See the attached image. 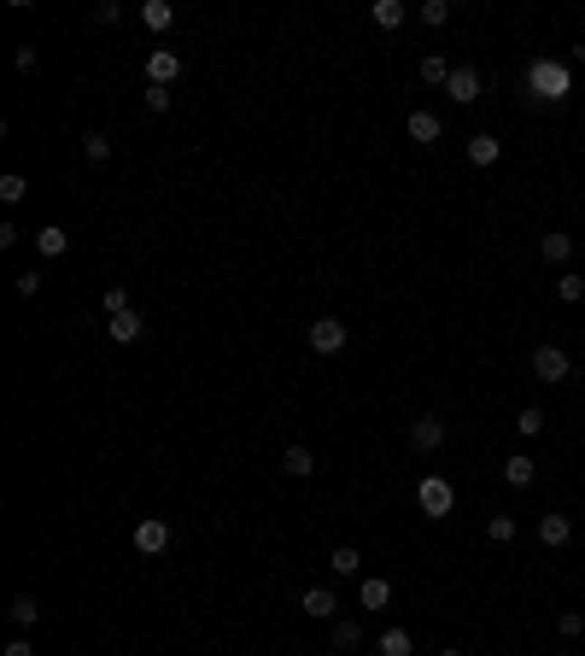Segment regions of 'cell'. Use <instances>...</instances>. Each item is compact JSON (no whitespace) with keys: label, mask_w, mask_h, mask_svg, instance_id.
I'll return each mask as SVG.
<instances>
[{"label":"cell","mask_w":585,"mask_h":656,"mask_svg":"<svg viewBox=\"0 0 585 656\" xmlns=\"http://www.w3.org/2000/svg\"><path fill=\"white\" fill-rule=\"evenodd\" d=\"M527 94H533V100L562 106L568 94H574V71H568L562 59H533V65H527Z\"/></svg>","instance_id":"obj_1"},{"label":"cell","mask_w":585,"mask_h":656,"mask_svg":"<svg viewBox=\"0 0 585 656\" xmlns=\"http://www.w3.org/2000/svg\"><path fill=\"white\" fill-rule=\"evenodd\" d=\"M305 340H310V352H316V357H334V352H345V340H352V328H345L340 317H316Z\"/></svg>","instance_id":"obj_2"},{"label":"cell","mask_w":585,"mask_h":656,"mask_svg":"<svg viewBox=\"0 0 585 656\" xmlns=\"http://www.w3.org/2000/svg\"><path fill=\"white\" fill-rule=\"evenodd\" d=\"M416 504H421V516H451V510H457V487H451L445 475H428V480L416 487Z\"/></svg>","instance_id":"obj_3"},{"label":"cell","mask_w":585,"mask_h":656,"mask_svg":"<svg viewBox=\"0 0 585 656\" xmlns=\"http://www.w3.org/2000/svg\"><path fill=\"white\" fill-rule=\"evenodd\" d=\"M129 539H135V551H141V556H158V551H170V539H176V534H170L165 516H141Z\"/></svg>","instance_id":"obj_4"},{"label":"cell","mask_w":585,"mask_h":656,"mask_svg":"<svg viewBox=\"0 0 585 656\" xmlns=\"http://www.w3.org/2000/svg\"><path fill=\"white\" fill-rule=\"evenodd\" d=\"M533 376L551 381V387L556 381H574V357H568L562 346H539V352H533Z\"/></svg>","instance_id":"obj_5"},{"label":"cell","mask_w":585,"mask_h":656,"mask_svg":"<svg viewBox=\"0 0 585 656\" xmlns=\"http://www.w3.org/2000/svg\"><path fill=\"white\" fill-rule=\"evenodd\" d=\"M146 82H153V89H176L182 82V53L153 47V53H146Z\"/></svg>","instance_id":"obj_6"},{"label":"cell","mask_w":585,"mask_h":656,"mask_svg":"<svg viewBox=\"0 0 585 656\" xmlns=\"http://www.w3.org/2000/svg\"><path fill=\"white\" fill-rule=\"evenodd\" d=\"M480 89H486V82H480V71H475V65H457V71H451V82H445V94H451L457 106H475V100H480Z\"/></svg>","instance_id":"obj_7"},{"label":"cell","mask_w":585,"mask_h":656,"mask_svg":"<svg viewBox=\"0 0 585 656\" xmlns=\"http://www.w3.org/2000/svg\"><path fill=\"white\" fill-rule=\"evenodd\" d=\"M410 445H416V452H439L445 445V423L439 416H416V423H410Z\"/></svg>","instance_id":"obj_8"},{"label":"cell","mask_w":585,"mask_h":656,"mask_svg":"<svg viewBox=\"0 0 585 656\" xmlns=\"http://www.w3.org/2000/svg\"><path fill=\"white\" fill-rule=\"evenodd\" d=\"M298 610L316 615V622H328V615H340V598H334V586H310L305 598H298Z\"/></svg>","instance_id":"obj_9"},{"label":"cell","mask_w":585,"mask_h":656,"mask_svg":"<svg viewBox=\"0 0 585 656\" xmlns=\"http://www.w3.org/2000/svg\"><path fill=\"white\" fill-rule=\"evenodd\" d=\"M439 135H445V123L433 111H410V141L416 147H439Z\"/></svg>","instance_id":"obj_10"},{"label":"cell","mask_w":585,"mask_h":656,"mask_svg":"<svg viewBox=\"0 0 585 656\" xmlns=\"http://www.w3.org/2000/svg\"><path fill=\"white\" fill-rule=\"evenodd\" d=\"M539 258L544 264H568V258H574V234H562V229L539 234Z\"/></svg>","instance_id":"obj_11"},{"label":"cell","mask_w":585,"mask_h":656,"mask_svg":"<svg viewBox=\"0 0 585 656\" xmlns=\"http://www.w3.org/2000/svg\"><path fill=\"white\" fill-rule=\"evenodd\" d=\"M539 539L551 551H562L568 539H574V516H539Z\"/></svg>","instance_id":"obj_12"},{"label":"cell","mask_w":585,"mask_h":656,"mask_svg":"<svg viewBox=\"0 0 585 656\" xmlns=\"http://www.w3.org/2000/svg\"><path fill=\"white\" fill-rule=\"evenodd\" d=\"M6 615H12V627H18V633H30V627L42 622V604H35V592H18V598L6 604Z\"/></svg>","instance_id":"obj_13"},{"label":"cell","mask_w":585,"mask_h":656,"mask_svg":"<svg viewBox=\"0 0 585 656\" xmlns=\"http://www.w3.org/2000/svg\"><path fill=\"white\" fill-rule=\"evenodd\" d=\"M106 334H111L118 346H135V340L146 334V323H141V311H123V317H111V323H106Z\"/></svg>","instance_id":"obj_14"},{"label":"cell","mask_w":585,"mask_h":656,"mask_svg":"<svg viewBox=\"0 0 585 656\" xmlns=\"http://www.w3.org/2000/svg\"><path fill=\"white\" fill-rule=\"evenodd\" d=\"M504 480H509V487H533V480H539V463H533L527 452L504 457Z\"/></svg>","instance_id":"obj_15"},{"label":"cell","mask_w":585,"mask_h":656,"mask_svg":"<svg viewBox=\"0 0 585 656\" xmlns=\"http://www.w3.org/2000/svg\"><path fill=\"white\" fill-rule=\"evenodd\" d=\"M281 469H288L293 480H310V475H316V457H310V445H288V452H281Z\"/></svg>","instance_id":"obj_16"},{"label":"cell","mask_w":585,"mask_h":656,"mask_svg":"<svg viewBox=\"0 0 585 656\" xmlns=\"http://www.w3.org/2000/svg\"><path fill=\"white\" fill-rule=\"evenodd\" d=\"M65 246H71V234L59 229V223H47V229H35V252H42V258H65Z\"/></svg>","instance_id":"obj_17"},{"label":"cell","mask_w":585,"mask_h":656,"mask_svg":"<svg viewBox=\"0 0 585 656\" xmlns=\"http://www.w3.org/2000/svg\"><path fill=\"white\" fill-rule=\"evenodd\" d=\"M357 598H363V610H387V604H392V580L369 575L363 586H357Z\"/></svg>","instance_id":"obj_18"},{"label":"cell","mask_w":585,"mask_h":656,"mask_svg":"<svg viewBox=\"0 0 585 656\" xmlns=\"http://www.w3.org/2000/svg\"><path fill=\"white\" fill-rule=\"evenodd\" d=\"M468 158L486 170V165H497V158H504V141H497V135H468Z\"/></svg>","instance_id":"obj_19"},{"label":"cell","mask_w":585,"mask_h":656,"mask_svg":"<svg viewBox=\"0 0 585 656\" xmlns=\"http://www.w3.org/2000/svg\"><path fill=\"white\" fill-rule=\"evenodd\" d=\"M369 18H375L381 30H398V24L410 18V6H404V0H375V6H369Z\"/></svg>","instance_id":"obj_20"},{"label":"cell","mask_w":585,"mask_h":656,"mask_svg":"<svg viewBox=\"0 0 585 656\" xmlns=\"http://www.w3.org/2000/svg\"><path fill=\"white\" fill-rule=\"evenodd\" d=\"M328 568H334V575H345V580H352V575H363V551H357V546H334Z\"/></svg>","instance_id":"obj_21"},{"label":"cell","mask_w":585,"mask_h":656,"mask_svg":"<svg viewBox=\"0 0 585 656\" xmlns=\"http://www.w3.org/2000/svg\"><path fill=\"white\" fill-rule=\"evenodd\" d=\"M141 24H146V30H170V24H176V6H170V0H146Z\"/></svg>","instance_id":"obj_22"},{"label":"cell","mask_w":585,"mask_h":656,"mask_svg":"<svg viewBox=\"0 0 585 656\" xmlns=\"http://www.w3.org/2000/svg\"><path fill=\"white\" fill-rule=\"evenodd\" d=\"M451 59H445V53H428V59H421V82H439V89H445V82H451Z\"/></svg>","instance_id":"obj_23"},{"label":"cell","mask_w":585,"mask_h":656,"mask_svg":"<svg viewBox=\"0 0 585 656\" xmlns=\"http://www.w3.org/2000/svg\"><path fill=\"white\" fill-rule=\"evenodd\" d=\"M515 434H521V440H539V434H544V411H539V404H527V411L515 416Z\"/></svg>","instance_id":"obj_24"},{"label":"cell","mask_w":585,"mask_h":656,"mask_svg":"<svg viewBox=\"0 0 585 656\" xmlns=\"http://www.w3.org/2000/svg\"><path fill=\"white\" fill-rule=\"evenodd\" d=\"M82 158H89V165H106V158H111V141L99 129H89V135H82Z\"/></svg>","instance_id":"obj_25"},{"label":"cell","mask_w":585,"mask_h":656,"mask_svg":"<svg viewBox=\"0 0 585 656\" xmlns=\"http://www.w3.org/2000/svg\"><path fill=\"white\" fill-rule=\"evenodd\" d=\"M556 293H562L568 305H580L585 299V276H580V270H562V276H556Z\"/></svg>","instance_id":"obj_26"},{"label":"cell","mask_w":585,"mask_h":656,"mask_svg":"<svg viewBox=\"0 0 585 656\" xmlns=\"http://www.w3.org/2000/svg\"><path fill=\"white\" fill-rule=\"evenodd\" d=\"M381 656H410V627H387L381 633Z\"/></svg>","instance_id":"obj_27"},{"label":"cell","mask_w":585,"mask_h":656,"mask_svg":"<svg viewBox=\"0 0 585 656\" xmlns=\"http://www.w3.org/2000/svg\"><path fill=\"white\" fill-rule=\"evenodd\" d=\"M334 645L357 651V645H363V622H334Z\"/></svg>","instance_id":"obj_28"},{"label":"cell","mask_w":585,"mask_h":656,"mask_svg":"<svg viewBox=\"0 0 585 656\" xmlns=\"http://www.w3.org/2000/svg\"><path fill=\"white\" fill-rule=\"evenodd\" d=\"M486 539H492V546H509V539H515V516H492V522H486Z\"/></svg>","instance_id":"obj_29"},{"label":"cell","mask_w":585,"mask_h":656,"mask_svg":"<svg viewBox=\"0 0 585 656\" xmlns=\"http://www.w3.org/2000/svg\"><path fill=\"white\" fill-rule=\"evenodd\" d=\"M421 24H433V30L451 24V0H421Z\"/></svg>","instance_id":"obj_30"},{"label":"cell","mask_w":585,"mask_h":656,"mask_svg":"<svg viewBox=\"0 0 585 656\" xmlns=\"http://www.w3.org/2000/svg\"><path fill=\"white\" fill-rule=\"evenodd\" d=\"M24 194H30V182H24L18 170H12V176H0V200H6V205H18Z\"/></svg>","instance_id":"obj_31"},{"label":"cell","mask_w":585,"mask_h":656,"mask_svg":"<svg viewBox=\"0 0 585 656\" xmlns=\"http://www.w3.org/2000/svg\"><path fill=\"white\" fill-rule=\"evenodd\" d=\"M556 633H562V639L585 633V610H562V615H556Z\"/></svg>","instance_id":"obj_32"},{"label":"cell","mask_w":585,"mask_h":656,"mask_svg":"<svg viewBox=\"0 0 585 656\" xmlns=\"http://www.w3.org/2000/svg\"><path fill=\"white\" fill-rule=\"evenodd\" d=\"M99 305H106V317H123V311H135V305H129V293H123V288H106V299H99Z\"/></svg>","instance_id":"obj_33"},{"label":"cell","mask_w":585,"mask_h":656,"mask_svg":"<svg viewBox=\"0 0 585 656\" xmlns=\"http://www.w3.org/2000/svg\"><path fill=\"white\" fill-rule=\"evenodd\" d=\"M170 100H176V89H153L146 82V111H170Z\"/></svg>","instance_id":"obj_34"},{"label":"cell","mask_w":585,"mask_h":656,"mask_svg":"<svg viewBox=\"0 0 585 656\" xmlns=\"http://www.w3.org/2000/svg\"><path fill=\"white\" fill-rule=\"evenodd\" d=\"M12 288H18V299H35V293H42V276H35V270H24Z\"/></svg>","instance_id":"obj_35"},{"label":"cell","mask_w":585,"mask_h":656,"mask_svg":"<svg viewBox=\"0 0 585 656\" xmlns=\"http://www.w3.org/2000/svg\"><path fill=\"white\" fill-rule=\"evenodd\" d=\"M94 18H99V24H118V18H123V6H118V0H99Z\"/></svg>","instance_id":"obj_36"},{"label":"cell","mask_w":585,"mask_h":656,"mask_svg":"<svg viewBox=\"0 0 585 656\" xmlns=\"http://www.w3.org/2000/svg\"><path fill=\"white\" fill-rule=\"evenodd\" d=\"M35 65H42V59H35V47H30V42H24V47H18V71H24V77H30V71H35Z\"/></svg>","instance_id":"obj_37"},{"label":"cell","mask_w":585,"mask_h":656,"mask_svg":"<svg viewBox=\"0 0 585 656\" xmlns=\"http://www.w3.org/2000/svg\"><path fill=\"white\" fill-rule=\"evenodd\" d=\"M6 656H35V651H30V639L18 633V639H12V645H6Z\"/></svg>","instance_id":"obj_38"},{"label":"cell","mask_w":585,"mask_h":656,"mask_svg":"<svg viewBox=\"0 0 585 656\" xmlns=\"http://www.w3.org/2000/svg\"><path fill=\"white\" fill-rule=\"evenodd\" d=\"M439 656H463V651H439Z\"/></svg>","instance_id":"obj_39"},{"label":"cell","mask_w":585,"mask_h":656,"mask_svg":"<svg viewBox=\"0 0 585 656\" xmlns=\"http://www.w3.org/2000/svg\"><path fill=\"white\" fill-rule=\"evenodd\" d=\"M580 59H585V47H580Z\"/></svg>","instance_id":"obj_40"}]
</instances>
